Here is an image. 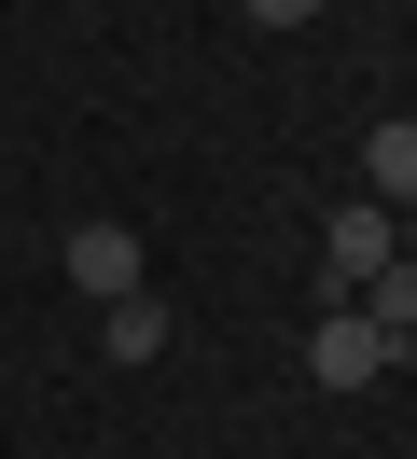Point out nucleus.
Segmentation results:
<instances>
[{
    "label": "nucleus",
    "mask_w": 417,
    "mask_h": 459,
    "mask_svg": "<svg viewBox=\"0 0 417 459\" xmlns=\"http://www.w3.org/2000/svg\"><path fill=\"white\" fill-rule=\"evenodd\" d=\"M361 195H376V209H417V126H376V140H361Z\"/></svg>",
    "instance_id": "5"
},
{
    "label": "nucleus",
    "mask_w": 417,
    "mask_h": 459,
    "mask_svg": "<svg viewBox=\"0 0 417 459\" xmlns=\"http://www.w3.org/2000/svg\"><path fill=\"white\" fill-rule=\"evenodd\" d=\"M250 29H306V14H320V0H237Z\"/></svg>",
    "instance_id": "6"
},
{
    "label": "nucleus",
    "mask_w": 417,
    "mask_h": 459,
    "mask_svg": "<svg viewBox=\"0 0 417 459\" xmlns=\"http://www.w3.org/2000/svg\"><path fill=\"white\" fill-rule=\"evenodd\" d=\"M56 251H70V279L98 292V307H111V292H153V279H139V237H126V223H70Z\"/></svg>",
    "instance_id": "3"
},
{
    "label": "nucleus",
    "mask_w": 417,
    "mask_h": 459,
    "mask_svg": "<svg viewBox=\"0 0 417 459\" xmlns=\"http://www.w3.org/2000/svg\"><path fill=\"white\" fill-rule=\"evenodd\" d=\"M167 334H181L167 292H111V307H98V348H111V362H167Z\"/></svg>",
    "instance_id": "4"
},
{
    "label": "nucleus",
    "mask_w": 417,
    "mask_h": 459,
    "mask_svg": "<svg viewBox=\"0 0 417 459\" xmlns=\"http://www.w3.org/2000/svg\"><path fill=\"white\" fill-rule=\"evenodd\" d=\"M389 362H404V348L361 307H320V334H306V376H320V390H361V376H389Z\"/></svg>",
    "instance_id": "2"
},
{
    "label": "nucleus",
    "mask_w": 417,
    "mask_h": 459,
    "mask_svg": "<svg viewBox=\"0 0 417 459\" xmlns=\"http://www.w3.org/2000/svg\"><path fill=\"white\" fill-rule=\"evenodd\" d=\"M376 264H404V223H389L376 195H348V209L320 223V292H334V307H361V279H376Z\"/></svg>",
    "instance_id": "1"
}]
</instances>
